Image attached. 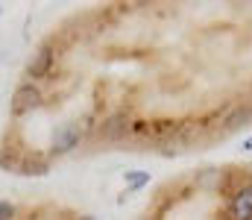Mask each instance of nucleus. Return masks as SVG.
Listing matches in <instances>:
<instances>
[{"mask_svg": "<svg viewBox=\"0 0 252 220\" xmlns=\"http://www.w3.org/2000/svg\"><path fill=\"white\" fill-rule=\"evenodd\" d=\"M38 106H41V88L32 85V82H24V85H18L9 112H12L15 118H21V115H27V112H32V109H38Z\"/></svg>", "mask_w": 252, "mask_h": 220, "instance_id": "1", "label": "nucleus"}, {"mask_svg": "<svg viewBox=\"0 0 252 220\" xmlns=\"http://www.w3.org/2000/svg\"><path fill=\"white\" fill-rule=\"evenodd\" d=\"M82 135H85V129H82L79 121H67V124H62V126L56 129V135H53V153H56V156L70 153L73 147H79Z\"/></svg>", "mask_w": 252, "mask_h": 220, "instance_id": "2", "label": "nucleus"}, {"mask_svg": "<svg viewBox=\"0 0 252 220\" xmlns=\"http://www.w3.org/2000/svg\"><path fill=\"white\" fill-rule=\"evenodd\" d=\"M229 220H252V182L235 191L229 203Z\"/></svg>", "mask_w": 252, "mask_h": 220, "instance_id": "3", "label": "nucleus"}, {"mask_svg": "<svg viewBox=\"0 0 252 220\" xmlns=\"http://www.w3.org/2000/svg\"><path fill=\"white\" fill-rule=\"evenodd\" d=\"M53 68V50L50 47H41L32 59H30V65H27V76H32V79H44L47 73Z\"/></svg>", "mask_w": 252, "mask_h": 220, "instance_id": "4", "label": "nucleus"}, {"mask_svg": "<svg viewBox=\"0 0 252 220\" xmlns=\"http://www.w3.org/2000/svg\"><path fill=\"white\" fill-rule=\"evenodd\" d=\"M252 121V109H238L229 121H226V129H238V126H247Z\"/></svg>", "mask_w": 252, "mask_h": 220, "instance_id": "5", "label": "nucleus"}, {"mask_svg": "<svg viewBox=\"0 0 252 220\" xmlns=\"http://www.w3.org/2000/svg\"><path fill=\"white\" fill-rule=\"evenodd\" d=\"M126 182H129V191H138L141 185L150 182V173H126Z\"/></svg>", "mask_w": 252, "mask_h": 220, "instance_id": "6", "label": "nucleus"}, {"mask_svg": "<svg viewBox=\"0 0 252 220\" xmlns=\"http://www.w3.org/2000/svg\"><path fill=\"white\" fill-rule=\"evenodd\" d=\"M0 220H15V206L0 200Z\"/></svg>", "mask_w": 252, "mask_h": 220, "instance_id": "7", "label": "nucleus"}, {"mask_svg": "<svg viewBox=\"0 0 252 220\" xmlns=\"http://www.w3.org/2000/svg\"><path fill=\"white\" fill-rule=\"evenodd\" d=\"M244 150H252V138H247V141H244Z\"/></svg>", "mask_w": 252, "mask_h": 220, "instance_id": "8", "label": "nucleus"}, {"mask_svg": "<svg viewBox=\"0 0 252 220\" xmlns=\"http://www.w3.org/2000/svg\"><path fill=\"white\" fill-rule=\"evenodd\" d=\"M79 220H94V218H79Z\"/></svg>", "mask_w": 252, "mask_h": 220, "instance_id": "9", "label": "nucleus"}, {"mask_svg": "<svg viewBox=\"0 0 252 220\" xmlns=\"http://www.w3.org/2000/svg\"><path fill=\"white\" fill-rule=\"evenodd\" d=\"M0 12H3V9H0Z\"/></svg>", "mask_w": 252, "mask_h": 220, "instance_id": "10", "label": "nucleus"}]
</instances>
